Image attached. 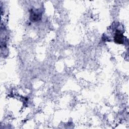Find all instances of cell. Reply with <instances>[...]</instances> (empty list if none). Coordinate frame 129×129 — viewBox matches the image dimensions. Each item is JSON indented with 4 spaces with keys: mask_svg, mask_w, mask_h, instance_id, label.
I'll return each instance as SVG.
<instances>
[{
    "mask_svg": "<svg viewBox=\"0 0 129 129\" xmlns=\"http://www.w3.org/2000/svg\"><path fill=\"white\" fill-rule=\"evenodd\" d=\"M114 40L118 43H121L123 42V35L120 32L117 31L114 37Z\"/></svg>",
    "mask_w": 129,
    "mask_h": 129,
    "instance_id": "cell-1",
    "label": "cell"
}]
</instances>
